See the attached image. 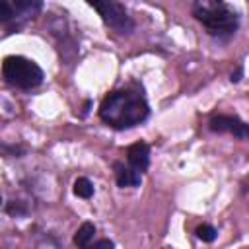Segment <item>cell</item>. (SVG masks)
Wrapping results in <instances>:
<instances>
[{"label":"cell","mask_w":249,"mask_h":249,"mask_svg":"<svg viewBox=\"0 0 249 249\" xmlns=\"http://www.w3.org/2000/svg\"><path fill=\"white\" fill-rule=\"evenodd\" d=\"M150 113V107L140 89L124 88L111 91L99 105V117L113 128H130L140 124Z\"/></svg>","instance_id":"1"},{"label":"cell","mask_w":249,"mask_h":249,"mask_svg":"<svg viewBox=\"0 0 249 249\" xmlns=\"http://www.w3.org/2000/svg\"><path fill=\"white\" fill-rule=\"evenodd\" d=\"M193 16L206 27L212 37H230L237 31L239 18L224 0H195Z\"/></svg>","instance_id":"2"},{"label":"cell","mask_w":249,"mask_h":249,"mask_svg":"<svg viewBox=\"0 0 249 249\" xmlns=\"http://www.w3.org/2000/svg\"><path fill=\"white\" fill-rule=\"evenodd\" d=\"M2 76L10 86L19 89L37 88L43 82V70L25 56H6L2 62Z\"/></svg>","instance_id":"3"},{"label":"cell","mask_w":249,"mask_h":249,"mask_svg":"<svg viewBox=\"0 0 249 249\" xmlns=\"http://www.w3.org/2000/svg\"><path fill=\"white\" fill-rule=\"evenodd\" d=\"M99 16H101V19L109 25V27H113L115 31H119V33H130L132 31V19H130V16L126 14V10H124V6L123 4H119L117 0H86Z\"/></svg>","instance_id":"4"},{"label":"cell","mask_w":249,"mask_h":249,"mask_svg":"<svg viewBox=\"0 0 249 249\" xmlns=\"http://www.w3.org/2000/svg\"><path fill=\"white\" fill-rule=\"evenodd\" d=\"M210 130L214 132H230L237 138H245L247 136V124L243 121H239L237 117H230V115H218L210 119Z\"/></svg>","instance_id":"5"},{"label":"cell","mask_w":249,"mask_h":249,"mask_svg":"<svg viewBox=\"0 0 249 249\" xmlns=\"http://www.w3.org/2000/svg\"><path fill=\"white\" fill-rule=\"evenodd\" d=\"M126 161L130 167L144 171L150 163V148L146 142H134L132 146L126 148Z\"/></svg>","instance_id":"6"},{"label":"cell","mask_w":249,"mask_h":249,"mask_svg":"<svg viewBox=\"0 0 249 249\" xmlns=\"http://www.w3.org/2000/svg\"><path fill=\"white\" fill-rule=\"evenodd\" d=\"M115 177L119 187H138L142 181V171L124 163H115Z\"/></svg>","instance_id":"7"},{"label":"cell","mask_w":249,"mask_h":249,"mask_svg":"<svg viewBox=\"0 0 249 249\" xmlns=\"http://www.w3.org/2000/svg\"><path fill=\"white\" fill-rule=\"evenodd\" d=\"M12 10L16 18H35L41 8H43V0H12Z\"/></svg>","instance_id":"8"},{"label":"cell","mask_w":249,"mask_h":249,"mask_svg":"<svg viewBox=\"0 0 249 249\" xmlns=\"http://www.w3.org/2000/svg\"><path fill=\"white\" fill-rule=\"evenodd\" d=\"M93 235H95V226L91 222H84L78 228L76 235H74V243L78 247H86V245H89V241L93 239Z\"/></svg>","instance_id":"9"},{"label":"cell","mask_w":249,"mask_h":249,"mask_svg":"<svg viewBox=\"0 0 249 249\" xmlns=\"http://www.w3.org/2000/svg\"><path fill=\"white\" fill-rule=\"evenodd\" d=\"M74 193L80 196V198H89L93 195V185L89 179L86 177H78L76 183H74Z\"/></svg>","instance_id":"10"},{"label":"cell","mask_w":249,"mask_h":249,"mask_svg":"<svg viewBox=\"0 0 249 249\" xmlns=\"http://www.w3.org/2000/svg\"><path fill=\"white\" fill-rule=\"evenodd\" d=\"M216 233H218V231H216L212 226H208V224H202V226L196 228V237L202 239V241H206V243L214 241V239H216Z\"/></svg>","instance_id":"11"},{"label":"cell","mask_w":249,"mask_h":249,"mask_svg":"<svg viewBox=\"0 0 249 249\" xmlns=\"http://www.w3.org/2000/svg\"><path fill=\"white\" fill-rule=\"evenodd\" d=\"M14 19H16V16L12 10V4L8 0H0V23H10Z\"/></svg>","instance_id":"12"},{"label":"cell","mask_w":249,"mask_h":249,"mask_svg":"<svg viewBox=\"0 0 249 249\" xmlns=\"http://www.w3.org/2000/svg\"><path fill=\"white\" fill-rule=\"evenodd\" d=\"M95 247H113V241H109V239H101V241L95 243Z\"/></svg>","instance_id":"13"},{"label":"cell","mask_w":249,"mask_h":249,"mask_svg":"<svg viewBox=\"0 0 249 249\" xmlns=\"http://www.w3.org/2000/svg\"><path fill=\"white\" fill-rule=\"evenodd\" d=\"M239 76H241V66L235 70V74H231V82H239Z\"/></svg>","instance_id":"14"},{"label":"cell","mask_w":249,"mask_h":249,"mask_svg":"<svg viewBox=\"0 0 249 249\" xmlns=\"http://www.w3.org/2000/svg\"><path fill=\"white\" fill-rule=\"evenodd\" d=\"M0 202H2V196H0Z\"/></svg>","instance_id":"15"}]
</instances>
